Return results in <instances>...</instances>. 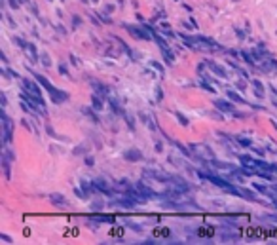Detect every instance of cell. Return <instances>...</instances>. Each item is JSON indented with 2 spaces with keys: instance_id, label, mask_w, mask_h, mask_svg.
Wrapping results in <instances>:
<instances>
[{
  "instance_id": "6da1fadb",
  "label": "cell",
  "mask_w": 277,
  "mask_h": 245,
  "mask_svg": "<svg viewBox=\"0 0 277 245\" xmlns=\"http://www.w3.org/2000/svg\"><path fill=\"white\" fill-rule=\"evenodd\" d=\"M38 80L44 84V87H47V91H50V93H51V97H53V101H57V103H59V101H65V99H67V95H65V93H61V95H59L57 91H55V87L51 86V84L47 82V80H44L42 76H38Z\"/></svg>"
},
{
  "instance_id": "7a4b0ae2",
  "label": "cell",
  "mask_w": 277,
  "mask_h": 245,
  "mask_svg": "<svg viewBox=\"0 0 277 245\" xmlns=\"http://www.w3.org/2000/svg\"><path fill=\"white\" fill-rule=\"evenodd\" d=\"M216 107H218V108H222V110H232V107H230V103H228V105H226V103H222V101H218V103H216Z\"/></svg>"
}]
</instances>
